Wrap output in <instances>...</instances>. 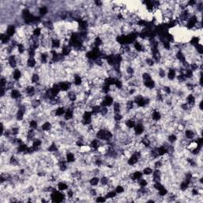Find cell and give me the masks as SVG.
<instances>
[{
  "label": "cell",
  "instance_id": "5bb4252c",
  "mask_svg": "<svg viewBox=\"0 0 203 203\" xmlns=\"http://www.w3.org/2000/svg\"><path fill=\"white\" fill-rule=\"evenodd\" d=\"M41 128L44 132H49L50 130L53 128V124L49 121H46L41 124Z\"/></svg>",
  "mask_w": 203,
  "mask_h": 203
},
{
  "label": "cell",
  "instance_id": "d6986e66",
  "mask_svg": "<svg viewBox=\"0 0 203 203\" xmlns=\"http://www.w3.org/2000/svg\"><path fill=\"white\" fill-rule=\"evenodd\" d=\"M117 195H118V194L115 192V190H109V191H107L106 193L105 197H106V198L108 201V200H113L117 197Z\"/></svg>",
  "mask_w": 203,
  "mask_h": 203
},
{
  "label": "cell",
  "instance_id": "6da1fadb",
  "mask_svg": "<svg viewBox=\"0 0 203 203\" xmlns=\"http://www.w3.org/2000/svg\"><path fill=\"white\" fill-rule=\"evenodd\" d=\"M114 102V97L111 96L110 95H105L102 102H100V106H106V107H110L112 106V105Z\"/></svg>",
  "mask_w": 203,
  "mask_h": 203
},
{
  "label": "cell",
  "instance_id": "9a60e30c",
  "mask_svg": "<svg viewBox=\"0 0 203 203\" xmlns=\"http://www.w3.org/2000/svg\"><path fill=\"white\" fill-rule=\"evenodd\" d=\"M30 81L33 85H36L37 83H39L41 81V75L40 74H37L36 72H33L31 75V79H30Z\"/></svg>",
  "mask_w": 203,
  "mask_h": 203
},
{
  "label": "cell",
  "instance_id": "2e32d148",
  "mask_svg": "<svg viewBox=\"0 0 203 203\" xmlns=\"http://www.w3.org/2000/svg\"><path fill=\"white\" fill-rule=\"evenodd\" d=\"M167 140H168V143L174 144L175 143L178 141V136L175 133H170L167 136Z\"/></svg>",
  "mask_w": 203,
  "mask_h": 203
},
{
  "label": "cell",
  "instance_id": "ac0fdd59",
  "mask_svg": "<svg viewBox=\"0 0 203 203\" xmlns=\"http://www.w3.org/2000/svg\"><path fill=\"white\" fill-rule=\"evenodd\" d=\"M0 40H1V44H3V45H8L11 41V37H9L6 33H1Z\"/></svg>",
  "mask_w": 203,
  "mask_h": 203
},
{
  "label": "cell",
  "instance_id": "d4e9b609",
  "mask_svg": "<svg viewBox=\"0 0 203 203\" xmlns=\"http://www.w3.org/2000/svg\"><path fill=\"white\" fill-rule=\"evenodd\" d=\"M168 189L167 188V187H163L162 189H160V190H159L158 191H157V194H158V195L159 196H160V197H162V198H164V197H165L167 194H168Z\"/></svg>",
  "mask_w": 203,
  "mask_h": 203
},
{
  "label": "cell",
  "instance_id": "8992f818",
  "mask_svg": "<svg viewBox=\"0 0 203 203\" xmlns=\"http://www.w3.org/2000/svg\"><path fill=\"white\" fill-rule=\"evenodd\" d=\"M65 159H66V161L69 164H73V163H75V161H76V157H75V153H73L71 151H68L66 152V154H65Z\"/></svg>",
  "mask_w": 203,
  "mask_h": 203
},
{
  "label": "cell",
  "instance_id": "44dd1931",
  "mask_svg": "<svg viewBox=\"0 0 203 203\" xmlns=\"http://www.w3.org/2000/svg\"><path fill=\"white\" fill-rule=\"evenodd\" d=\"M38 12L41 17L42 16H46L48 13H49V8L47 7V6H41L38 8Z\"/></svg>",
  "mask_w": 203,
  "mask_h": 203
},
{
  "label": "cell",
  "instance_id": "9c48e42d",
  "mask_svg": "<svg viewBox=\"0 0 203 203\" xmlns=\"http://www.w3.org/2000/svg\"><path fill=\"white\" fill-rule=\"evenodd\" d=\"M68 188H69V185L68 184V182H66L65 181L61 180V181H59L57 182V189L61 192H65Z\"/></svg>",
  "mask_w": 203,
  "mask_h": 203
},
{
  "label": "cell",
  "instance_id": "52a82bcc",
  "mask_svg": "<svg viewBox=\"0 0 203 203\" xmlns=\"http://www.w3.org/2000/svg\"><path fill=\"white\" fill-rule=\"evenodd\" d=\"M66 111V107L64 106H59L54 110V116L55 117H63Z\"/></svg>",
  "mask_w": 203,
  "mask_h": 203
},
{
  "label": "cell",
  "instance_id": "603a6c76",
  "mask_svg": "<svg viewBox=\"0 0 203 203\" xmlns=\"http://www.w3.org/2000/svg\"><path fill=\"white\" fill-rule=\"evenodd\" d=\"M153 170L154 169H152V167H150V166H146V167H144V168H143L141 171H142L143 175L148 176V175H151L152 174Z\"/></svg>",
  "mask_w": 203,
  "mask_h": 203
},
{
  "label": "cell",
  "instance_id": "8fae6325",
  "mask_svg": "<svg viewBox=\"0 0 203 203\" xmlns=\"http://www.w3.org/2000/svg\"><path fill=\"white\" fill-rule=\"evenodd\" d=\"M89 185L91 186H93V187H96L98 186L99 185L100 183V178L98 176V175H95V176H92L91 178H90L89 181Z\"/></svg>",
  "mask_w": 203,
  "mask_h": 203
},
{
  "label": "cell",
  "instance_id": "e0dca14e",
  "mask_svg": "<svg viewBox=\"0 0 203 203\" xmlns=\"http://www.w3.org/2000/svg\"><path fill=\"white\" fill-rule=\"evenodd\" d=\"M67 97H68V100L70 102H75L77 100V95L72 90H70V91H68V92H67Z\"/></svg>",
  "mask_w": 203,
  "mask_h": 203
},
{
  "label": "cell",
  "instance_id": "cb8c5ba5",
  "mask_svg": "<svg viewBox=\"0 0 203 203\" xmlns=\"http://www.w3.org/2000/svg\"><path fill=\"white\" fill-rule=\"evenodd\" d=\"M137 184L139 185L140 187H145V186H148L149 183H148L146 178L142 177L141 178H140L139 180H137Z\"/></svg>",
  "mask_w": 203,
  "mask_h": 203
},
{
  "label": "cell",
  "instance_id": "7c38bea8",
  "mask_svg": "<svg viewBox=\"0 0 203 203\" xmlns=\"http://www.w3.org/2000/svg\"><path fill=\"white\" fill-rule=\"evenodd\" d=\"M37 64H37V61L35 59V57H29L27 60V62H26V67L29 68L34 69Z\"/></svg>",
  "mask_w": 203,
  "mask_h": 203
},
{
  "label": "cell",
  "instance_id": "7402d4cb",
  "mask_svg": "<svg viewBox=\"0 0 203 203\" xmlns=\"http://www.w3.org/2000/svg\"><path fill=\"white\" fill-rule=\"evenodd\" d=\"M114 190H115V192L118 194H124L125 191V186L123 185H121V184H118V185L116 186L115 187H114Z\"/></svg>",
  "mask_w": 203,
  "mask_h": 203
},
{
  "label": "cell",
  "instance_id": "277c9868",
  "mask_svg": "<svg viewBox=\"0 0 203 203\" xmlns=\"http://www.w3.org/2000/svg\"><path fill=\"white\" fill-rule=\"evenodd\" d=\"M17 33V27L15 25H8L5 33L11 37H14Z\"/></svg>",
  "mask_w": 203,
  "mask_h": 203
},
{
  "label": "cell",
  "instance_id": "7a4b0ae2",
  "mask_svg": "<svg viewBox=\"0 0 203 203\" xmlns=\"http://www.w3.org/2000/svg\"><path fill=\"white\" fill-rule=\"evenodd\" d=\"M132 129L136 136H142L145 132V127L141 122H137Z\"/></svg>",
  "mask_w": 203,
  "mask_h": 203
},
{
  "label": "cell",
  "instance_id": "5b68a950",
  "mask_svg": "<svg viewBox=\"0 0 203 203\" xmlns=\"http://www.w3.org/2000/svg\"><path fill=\"white\" fill-rule=\"evenodd\" d=\"M176 75H177V71L175 70V68H170L167 71V79L170 82L174 81L176 78Z\"/></svg>",
  "mask_w": 203,
  "mask_h": 203
},
{
  "label": "cell",
  "instance_id": "4fadbf2b",
  "mask_svg": "<svg viewBox=\"0 0 203 203\" xmlns=\"http://www.w3.org/2000/svg\"><path fill=\"white\" fill-rule=\"evenodd\" d=\"M184 136H185L186 139L188 140H193L196 137V134L194 131L191 129V128H188V129H186L185 132H184Z\"/></svg>",
  "mask_w": 203,
  "mask_h": 203
},
{
  "label": "cell",
  "instance_id": "ba28073f",
  "mask_svg": "<svg viewBox=\"0 0 203 203\" xmlns=\"http://www.w3.org/2000/svg\"><path fill=\"white\" fill-rule=\"evenodd\" d=\"M22 75H23V73H22V71H21V69L18 68H15L14 71H13V73H12V78L14 79V81L18 82V81H19L21 79Z\"/></svg>",
  "mask_w": 203,
  "mask_h": 203
},
{
  "label": "cell",
  "instance_id": "ffe728a7",
  "mask_svg": "<svg viewBox=\"0 0 203 203\" xmlns=\"http://www.w3.org/2000/svg\"><path fill=\"white\" fill-rule=\"evenodd\" d=\"M29 128L37 130L39 128V122L37 121L36 119H31L29 121Z\"/></svg>",
  "mask_w": 203,
  "mask_h": 203
},
{
  "label": "cell",
  "instance_id": "30bf717a",
  "mask_svg": "<svg viewBox=\"0 0 203 203\" xmlns=\"http://www.w3.org/2000/svg\"><path fill=\"white\" fill-rule=\"evenodd\" d=\"M63 118H64L65 121H67L73 119V118H74V110H71V108H67V109H66V111H65V113H64V116H63Z\"/></svg>",
  "mask_w": 203,
  "mask_h": 203
},
{
  "label": "cell",
  "instance_id": "3957f363",
  "mask_svg": "<svg viewBox=\"0 0 203 203\" xmlns=\"http://www.w3.org/2000/svg\"><path fill=\"white\" fill-rule=\"evenodd\" d=\"M10 97H11L12 99L14 100H18L20 99L21 97H22V93L19 89H17V88H14L12 89L11 91H10Z\"/></svg>",
  "mask_w": 203,
  "mask_h": 203
}]
</instances>
